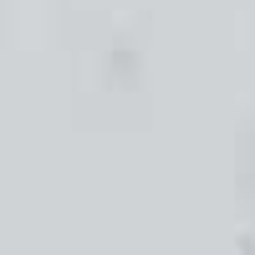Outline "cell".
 I'll return each mask as SVG.
<instances>
[]
</instances>
